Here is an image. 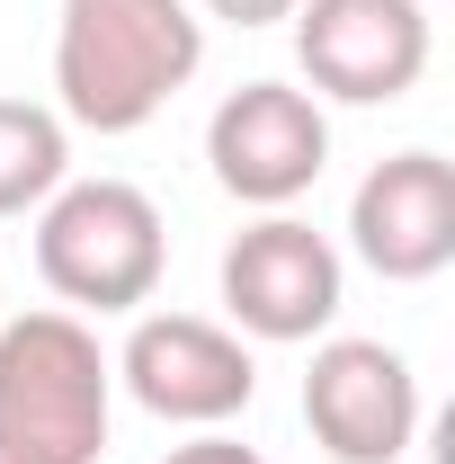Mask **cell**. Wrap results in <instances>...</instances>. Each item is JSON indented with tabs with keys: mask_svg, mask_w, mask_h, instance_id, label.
<instances>
[{
	"mask_svg": "<svg viewBox=\"0 0 455 464\" xmlns=\"http://www.w3.org/2000/svg\"><path fill=\"white\" fill-rule=\"evenodd\" d=\"M304 429L331 464H402L420 438V375L384 340H322L304 366Z\"/></svg>",
	"mask_w": 455,
	"mask_h": 464,
	"instance_id": "cell-8",
	"label": "cell"
},
{
	"mask_svg": "<svg viewBox=\"0 0 455 464\" xmlns=\"http://www.w3.org/2000/svg\"><path fill=\"white\" fill-rule=\"evenodd\" d=\"M295 63L313 99L393 108L429 72V9L420 0H295Z\"/></svg>",
	"mask_w": 455,
	"mask_h": 464,
	"instance_id": "cell-6",
	"label": "cell"
},
{
	"mask_svg": "<svg viewBox=\"0 0 455 464\" xmlns=\"http://www.w3.org/2000/svg\"><path fill=\"white\" fill-rule=\"evenodd\" d=\"M348 250L384 286H429L455 259V161L447 152H393L348 197Z\"/></svg>",
	"mask_w": 455,
	"mask_h": 464,
	"instance_id": "cell-9",
	"label": "cell"
},
{
	"mask_svg": "<svg viewBox=\"0 0 455 464\" xmlns=\"http://www.w3.org/2000/svg\"><path fill=\"white\" fill-rule=\"evenodd\" d=\"M63 179H72V125L36 99H0V224L36 215Z\"/></svg>",
	"mask_w": 455,
	"mask_h": 464,
	"instance_id": "cell-10",
	"label": "cell"
},
{
	"mask_svg": "<svg viewBox=\"0 0 455 464\" xmlns=\"http://www.w3.org/2000/svg\"><path fill=\"white\" fill-rule=\"evenodd\" d=\"M108 411H116V366L81 313H9L0 322V456L99 464Z\"/></svg>",
	"mask_w": 455,
	"mask_h": 464,
	"instance_id": "cell-2",
	"label": "cell"
},
{
	"mask_svg": "<svg viewBox=\"0 0 455 464\" xmlns=\"http://www.w3.org/2000/svg\"><path fill=\"white\" fill-rule=\"evenodd\" d=\"M116 384L170 429H224L250 411L259 366H250L241 331L206 322V313H134V331L116 348Z\"/></svg>",
	"mask_w": 455,
	"mask_h": 464,
	"instance_id": "cell-4",
	"label": "cell"
},
{
	"mask_svg": "<svg viewBox=\"0 0 455 464\" xmlns=\"http://www.w3.org/2000/svg\"><path fill=\"white\" fill-rule=\"evenodd\" d=\"M0 464H18V456H0Z\"/></svg>",
	"mask_w": 455,
	"mask_h": 464,
	"instance_id": "cell-13",
	"label": "cell"
},
{
	"mask_svg": "<svg viewBox=\"0 0 455 464\" xmlns=\"http://www.w3.org/2000/svg\"><path fill=\"white\" fill-rule=\"evenodd\" d=\"M170 268L161 206L134 179H63L36 206V277L72 313H143Z\"/></svg>",
	"mask_w": 455,
	"mask_h": 464,
	"instance_id": "cell-3",
	"label": "cell"
},
{
	"mask_svg": "<svg viewBox=\"0 0 455 464\" xmlns=\"http://www.w3.org/2000/svg\"><path fill=\"white\" fill-rule=\"evenodd\" d=\"M206 161H215L224 197L259 206V215H286L331 170V116L295 81H241L224 108L206 116Z\"/></svg>",
	"mask_w": 455,
	"mask_h": 464,
	"instance_id": "cell-5",
	"label": "cell"
},
{
	"mask_svg": "<svg viewBox=\"0 0 455 464\" xmlns=\"http://www.w3.org/2000/svg\"><path fill=\"white\" fill-rule=\"evenodd\" d=\"M206 63L188 0H63L54 9V116L81 134H143Z\"/></svg>",
	"mask_w": 455,
	"mask_h": 464,
	"instance_id": "cell-1",
	"label": "cell"
},
{
	"mask_svg": "<svg viewBox=\"0 0 455 464\" xmlns=\"http://www.w3.org/2000/svg\"><path fill=\"white\" fill-rule=\"evenodd\" d=\"M161 464H268L259 447H241V438H224V429H197L188 447H170Z\"/></svg>",
	"mask_w": 455,
	"mask_h": 464,
	"instance_id": "cell-11",
	"label": "cell"
},
{
	"mask_svg": "<svg viewBox=\"0 0 455 464\" xmlns=\"http://www.w3.org/2000/svg\"><path fill=\"white\" fill-rule=\"evenodd\" d=\"M224 313H232L241 340H268V348L322 340L340 322V250L304 215L241 224L232 250H224Z\"/></svg>",
	"mask_w": 455,
	"mask_h": 464,
	"instance_id": "cell-7",
	"label": "cell"
},
{
	"mask_svg": "<svg viewBox=\"0 0 455 464\" xmlns=\"http://www.w3.org/2000/svg\"><path fill=\"white\" fill-rule=\"evenodd\" d=\"M188 9L232 18V27H277V18H295V0H188Z\"/></svg>",
	"mask_w": 455,
	"mask_h": 464,
	"instance_id": "cell-12",
	"label": "cell"
}]
</instances>
